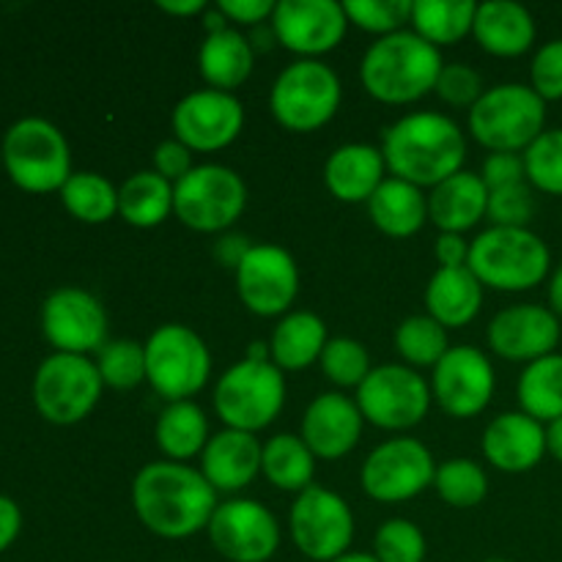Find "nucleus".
<instances>
[{
	"label": "nucleus",
	"instance_id": "nucleus-54",
	"mask_svg": "<svg viewBox=\"0 0 562 562\" xmlns=\"http://www.w3.org/2000/svg\"><path fill=\"white\" fill-rule=\"evenodd\" d=\"M159 9L173 16H190L206 9V3L203 0H159Z\"/></svg>",
	"mask_w": 562,
	"mask_h": 562
},
{
	"label": "nucleus",
	"instance_id": "nucleus-24",
	"mask_svg": "<svg viewBox=\"0 0 562 562\" xmlns=\"http://www.w3.org/2000/svg\"><path fill=\"white\" fill-rule=\"evenodd\" d=\"M261 453L263 448L256 434L225 428L214 434L203 448L201 475L214 492H241L261 472Z\"/></svg>",
	"mask_w": 562,
	"mask_h": 562
},
{
	"label": "nucleus",
	"instance_id": "nucleus-49",
	"mask_svg": "<svg viewBox=\"0 0 562 562\" xmlns=\"http://www.w3.org/2000/svg\"><path fill=\"white\" fill-rule=\"evenodd\" d=\"M195 168L192 165V151L181 140L170 137V140H162L154 151V170H157L162 179H168L170 184H179L190 170Z\"/></svg>",
	"mask_w": 562,
	"mask_h": 562
},
{
	"label": "nucleus",
	"instance_id": "nucleus-44",
	"mask_svg": "<svg viewBox=\"0 0 562 562\" xmlns=\"http://www.w3.org/2000/svg\"><path fill=\"white\" fill-rule=\"evenodd\" d=\"M379 562H426V536L409 519H387L373 538Z\"/></svg>",
	"mask_w": 562,
	"mask_h": 562
},
{
	"label": "nucleus",
	"instance_id": "nucleus-52",
	"mask_svg": "<svg viewBox=\"0 0 562 562\" xmlns=\"http://www.w3.org/2000/svg\"><path fill=\"white\" fill-rule=\"evenodd\" d=\"M20 527H22L20 508H16L14 499H9L0 494V552H5V549L16 541V536H20Z\"/></svg>",
	"mask_w": 562,
	"mask_h": 562
},
{
	"label": "nucleus",
	"instance_id": "nucleus-51",
	"mask_svg": "<svg viewBox=\"0 0 562 562\" xmlns=\"http://www.w3.org/2000/svg\"><path fill=\"white\" fill-rule=\"evenodd\" d=\"M434 256H437L439 269L467 267V261H470V241L461 234H442L437 245H434Z\"/></svg>",
	"mask_w": 562,
	"mask_h": 562
},
{
	"label": "nucleus",
	"instance_id": "nucleus-56",
	"mask_svg": "<svg viewBox=\"0 0 562 562\" xmlns=\"http://www.w3.org/2000/svg\"><path fill=\"white\" fill-rule=\"evenodd\" d=\"M547 453L562 464V417L547 426Z\"/></svg>",
	"mask_w": 562,
	"mask_h": 562
},
{
	"label": "nucleus",
	"instance_id": "nucleus-47",
	"mask_svg": "<svg viewBox=\"0 0 562 562\" xmlns=\"http://www.w3.org/2000/svg\"><path fill=\"white\" fill-rule=\"evenodd\" d=\"M434 91L453 108H472L483 97V80L470 64H448L439 71Z\"/></svg>",
	"mask_w": 562,
	"mask_h": 562
},
{
	"label": "nucleus",
	"instance_id": "nucleus-50",
	"mask_svg": "<svg viewBox=\"0 0 562 562\" xmlns=\"http://www.w3.org/2000/svg\"><path fill=\"white\" fill-rule=\"evenodd\" d=\"M274 0H220L217 9L223 11L228 22H239V25H261V22L272 20Z\"/></svg>",
	"mask_w": 562,
	"mask_h": 562
},
{
	"label": "nucleus",
	"instance_id": "nucleus-18",
	"mask_svg": "<svg viewBox=\"0 0 562 562\" xmlns=\"http://www.w3.org/2000/svg\"><path fill=\"white\" fill-rule=\"evenodd\" d=\"M269 25L285 49L318 60L344 42L349 16L338 0H280Z\"/></svg>",
	"mask_w": 562,
	"mask_h": 562
},
{
	"label": "nucleus",
	"instance_id": "nucleus-26",
	"mask_svg": "<svg viewBox=\"0 0 562 562\" xmlns=\"http://www.w3.org/2000/svg\"><path fill=\"white\" fill-rule=\"evenodd\" d=\"M472 36L486 53L516 58L536 44V16L516 0H486L477 5Z\"/></svg>",
	"mask_w": 562,
	"mask_h": 562
},
{
	"label": "nucleus",
	"instance_id": "nucleus-15",
	"mask_svg": "<svg viewBox=\"0 0 562 562\" xmlns=\"http://www.w3.org/2000/svg\"><path fill=\"white\" fill-rule=\"evenodd\" d=\"M236 291L241 305L256 316H285L300 294L294 256L278 245H252L236 267Z\"/></svg>",
	"mask_w": 562,
	"mask_h": 562
},
{
	"label": "nucleus",
	"instance_id": "nucleus-12",
	"mask_svg": "<svg viewBox=\"0 0 562 562\" xmlns=\"http://www.w3.org/2000/svg\"><path fill=\"white\" fill-rule=\"evenodd\" d=\"M431 387L409 366H379L357 387L362 417L384 431H406L426 420L431 409Z\"/></svg>",
	"mask_w": 562,
	"mask_h": 562
},
{
	"label": "nucleus",
	"instance_id": "nucleus-1",
	"mask_svg": "<svg viewBox=\"0 0 562 562\" xmlns=\"http://www.w3.org/2000/svg\"><path fill=\"white\" fill-rule=\"evenodd\" d=\"M132 505L148 532L181 541L206 530L220 503L201 470L179 461H151L135 475Z\"/></svg>",
	"mask_w": 562,
	"mask_h": 562
},
{
	"label": "nucleus",
	"instance_id": "nucleus-48",
	"mask_svg": "<svg viewBox=\"0 0 562 562\" xmlns=\"http://www.w3.org/2000/svg\"><path fill=\"white\" fill-rule=\"evenodd\" d=\"M483 184L492 190H503V187H514L527 181L525 173V157L521 154H488L486 162H483V173H481Z\"/></svg>",
	"mask_w": 562,
	"mask_h": 562
},
{
	"label": "nucleus",
	"instance_id": "nucleus-40",
	"mask_svg": "<svg viewBox=\"0 0 562 562\" xmlns=\"http://www.w3.org/2000/svg\"><path fill=\"white\" fill-rule=\"evenodd\" d=\"M99 376L113 390H132L146 382V346L135 340H113L99 349Z\"/></svg>",
	"mask_w": 562,
	"mask_h": 562
},
{
	"label": "nucleus",
	"instance_id": "nucleus-19",
	"mask_svg": "<svg viewBox=\"0 0 562 562\" xmlns=\"http://www.w3.org/2000/svg\"><path fill=\"white\" fill-rule=\"evenodd\" d=\"M494 368L488 357L475 346H450L448 355L437 362L431 379V393L442 412L459 420L477 417L494 395Z\"/></svg>",
	"mask_w": 562,
	"mask_h": 562
},
{
	"label": "nucleus",
	"instance_id": "nucleus-57",
	"mask_svg": "<svg viewBox=\"0 0 562 562\" xmlns=\"http://www.w3.org/2000/svg\"><path fill=\"white\" fill-rule=\"evenodd\" d=\"M333 562H379L373 554H366V552H346L344 558L333 560Z\"/></svg>",
	"mask_w": 562,
	"mask_h": 562
},
{
	"label": "nucleus",
	"instance_id": "nucleus-9",
	"mask_svg": "<svg viewBox=\"0 0 562 562\" xmlns=\"http://www.w3.org/2000/svg\"><path fill=\"white\" fill-rule=\"evenodd\" d=\"M3 162L11 181L27 192L64 190L71 176L69 143L44 119H22L5 132Z\"/></svg>",
	"mask_w": 562,
	"mask_h": 562
},
{
	"label": "nucleus",
	"instance_id": "nucleus-46",
	"mask_svg": "<svg viewBox=\"0 0 562 562\" xmlns=\"http://www.w3.org/2000/svg\"><path fill=\"white\" fill-rule=\"evenodd\" d=\"M530 88L543 102L562 99V38H552L536 53L530 64Z\"/></svg>",
	"mask_w": 562,
	"mask_h": 562
},
{
	"label": "nucleus",
	"instance_id": "nucleus-6",
	"mask_svg": "<svg viewBox=\"0 0 562 562\" xmlns=\"http://www.w3.org/2000/svg\"><path fill=\"white\" fill-rule=\"evenodd\" d=\"M285 404L283 371L272 360H241L214 387V409L225 428L258 434L272 426Z\"/></svg>",
	"mask_w": 562,
	"mask_h": 562
},
{
	"label": "nucleus",
	"instance_id": "nucleus-16",
	"mask_svg": "<svg viewBox=\"0 0 562 562\" xmlns=\"http://www.w3.org/2000/svg\"><path fill=\"white\" fill-rule=\"evenodd\" d=\"M212 547L231 562H269L280 547V525L256 499L220 503L206 527Z\"/></svg>",
	"mask_w": 562,
	"mask_h": 562
},
{
	"label": "nucleus",
	"instance_id": "nucleus-3",
	"mask_svg": "<svg viewBox=\"0 0 562 562\" xmlns=\"http://www.w3.org/2000/svg\"><path fill=\"white\" fill-rule=\"evenodd\" d=\"M439 47L415 31H395L376 38L360 64L362 88L384 104H409L437 88L442 71Z\"/></svg>",
	"mask_w": 562,
	"mask_h": 562
},
{
	"label": "nucleus",
	"instance_id": "nucleus-53",
	"mask_svg": "<svg viewBox=\"0 0 562 562\" xmlns=\"http://www.w3.org/2000/svg\"><path fill=\"white\" fill-rule=\"evenodd\" d=\"M252 245H247L245 236H225V239L217 241V258L223 263H228V267H239L241 258L247 256V250H250Z\"/></svg>",
	"mask_w": 562,
	"mask_h": 562
},
{
	"label": "nucleus",
	"instance_id": "nucleus-10",
	"mask_svg": "<svg viewBox=\"0 0 562 562\" xmlns=\"http://www.w3.org/2000/svg\"><path fill=\"white\" fill-rule=\"evenodd\" d=\"M247 206V187L225 165H195L173 184V214L198 234L231 228Z\"/></svg>",
	"mask_w": 562,
	"mask_h": 562
},
{
	"label": "nucleus",
	"instance_id": "nucleus-14",
	"mask_svg": "<svg viewBox=\"0 0 562 562\" xmlns=\"http://www.w3.org/2000/svg\"><path fill=\"white\" fill-rule=\"evenodd\" d=\"M437 464L420 439L398 437L379 445L360 470L362 492L376 503H406L434 486Z\"/></svg>",
	"mask_w": 562,
	"mask_h": 562
},
{
	"label": "nucleus",
	"instance_id": "nucleus-35",
	"mask_svg": "<svg viewBox=\"0 0 562 562\" xmlns=\"http://www.w3.org/2000/svg\"><path fill=\"white\" fill-rule=\"evenodd\" d=\"M519 406L538 423H552L562 417V355H549L530 362L519 376Z\"/></svg>",
	"mask_w": 562,
	"mask_h": 562
},
{
	"label": "nucleus",
	"instance_id": "nucleus-30",
	"mask_svg": "<svg viewBox=\"0 0 562 562\" xmlns=\"http://www.w3.org/2000/svg\"><path fill=\"white\" fill-rule=\"evenodd\" d=\"M368 214L382 234L406 239L426 225L428 195H423L420 187L390 176L368 201Z\"/></svg>",
	"mask_w": 562,
	"mask_h": 562
},
{
	"label": "nucleus",
	"instance_id": "nucleus-4",
	"mask_svg": "<svg viewBox=\"0 0 562 562\" xmlns=\"http://www.w3.org/2000/svg\"><path fill=\"white\" fill-rule=\"evenodd\" d=\"M483 289L530 291L552 272L549 245L530 228H486L470 241V261Z\"/></svg>",
	"mask_w": 562,
	"mask_h": 562
},
{
	"label": "nucleus",
	"instance_id": "nucleus-11",
	"mask_svg": "<svg viewBox=\"0 0 562 562\" xmlns=\"http://www.w3.org/2000/svg\"><path fill=\"white\" fill-rule=\"evenodd\" d=\"M104 382L97 362L82 355L47 357L33 379V401L44 420L55 426H75L86 420L102 398Z\"/></svg>",
	"mask_w": 562,
	"mask_h": 562
},
{
	"label": "nucleus",
	"instance_id": "nucleus-42",
	"mask_svg": "<svg viewBox=\"0 0 562 562\" xmlns=\"http://www.w3.org/2000/svg\"><path fill=\"white\" fill-rule=\"evenodd\" d=\"M322 368L338 387H360L371 368V355L355 338H333L322 351Z\"/></svg>",
	"mask_w": 562,
	"mask_h": 562
},
{
	"label": "nucleus",
	"instance_id": "nucleus-13",
	"mask_svg": "<svg viewBox=\"0 0 562 562\" xmlns=\"http://www.w3.org/2000/svg\"><path fill=\"white\" fill-rule=\"evenodd\" d=\"M289 530L294 547L313 562H333L355 541V516L346 499L329 488L311 486L291 505Z\"/></svg>",
	"mask_w": 562,
	"mask_h": 562
},
{
	"label": "nucleus",
	"instance_id": "nucleus-23",
	"mask_svg": "<svg viewBox=\"0 0 562 562\" xmlns=\"http://www.w3.org/2000/svg\"><path fill=\"white\" fill-rule=\"evenodd\" d=\"M483 456L503 472H530L547 456V426L525 412H505L483 431Z\"/></svg>",
	"mask_w": 562,
	"mask_h": 562
},
{
	"label": "nucleus",
	"instance_id": "nucleus-60",
	"mask_svg": "<svg viewBox=\"0 0 562 562\" xmlns=\"http://www.w3.org/2000/svg\"><path fill=\"white\" fill-rule=\"evenodd\" d=\"M0 157H3V151H0Z\"/></svg>",
	"mask_w": 562,
	"mask_h": 562
},
{
	"label": "nucleus",
	"instance_id": "nucleus-33",
	"mask_svg": "<svg viewBox=\"0 0 562 562\" xmlns=\"http://www.w3.org/2000/svg\"><path fill=\"white\" fill-rule=\"evenodd\" d=\"M173 212V184L157 170H140L119 187V214L135 228H157Z\"/></svg>",
	"mask_w": 562,
	"mask_h": 562
},
{
	"label": "nucleus",
	"instance_id": "nucleus-21",
	"mask_svg": "<svg viewBox=\"0 0 562 562\" xmlns=\"http://www.w3.org/2000/svg\"><path fill=\"white\" fill-rule=\"evenodd\" d=\"M560 318L547 305H510L488 324V346L510 362H536L554 355L560 344Z\"/></svg>",
	"mask_w": 562,
	"mask_h": 562
},
{
	"label": "nucleus",
	"instance_id": "nucleus-17",
	"mask_svg": "<svg viewBox=\"0 0 562 562\" xmlns=\"http://www.w3.org/2000/svg\"><path fill=\"white\" fill-rule=\"evenodd\" d=\"M245 108L239 99L217 88L192 91L176 104L173 132L176 140L184 143L190 151H220L241 135Z\"/></svg>",
	"mask_w": 562,
	"mask_h": 562
},
{
	"label": "nucleus",
	"instance_id": "nucleus-39",
	"mask_svg": "<svg viewBox=\"0 0 562 562\" xmlns=\"http://www.w3.org/2000/svg\"><path fill=\"white\" fill-rule=\"evenodd\" d=\"M439 497L453 508H475L486 499L488 477L483 467L472 459H448L434 475Z\"/></svg>",
	"mask_w": 562,
	"mask_h": 562
},
{
	"label": "nucleus",
	"instance_id": "nucleus-27",
	"mask_svg": "<svg viewBox=\"0 0 562 562\" xmlns=\"http://www.w3.org/2000/svg\"><path fill=\"white\" fill-rule=\"evenodd\" d=\"M488 209V187L481 173L459 170L456 176L437 184L428 195V220L442 234H464L475 228Z\"/></svg>",
	"mask_w": 562,
	"mask_h": 562
},
{
	"label": "nucleus",
	"instance_id": "nucleus-20",
	"mask_svg": "<svg viewBox=\"0 0 562 562\" xmlns=\"http://www.w3.org/2000/svg\"><path fill=\"white\" fill-rule=\"evenodd\" d=\"M42 329L58 351L86 357V351H99L104 346L108 313L93 294L64 285L44 300Z\"/></svg>",
	"mask_w": 562,
	"mask_h": 562
},
{
	"label": "nucleus",
	"instance_id": "nucleus-2",
	"mask_svg": "<svg viewBox=\"0 0 562 562\" xmlns=\"http://www.w3.org/2000/svg\"><path fill=\"white\" fill-rule=\"evenodd\" d=\"M387 170L415 187H437L464 165L467 140L461 126L442 113H409L395 121L382 140Z\"/></svg>",
	"mask_w": 562,
	"mask_h": 562
},
{
	"label": "nucleus",
	"instance_id": "nucleus-31",
	"mask_svg": "<svg viewBox=\"0 0 562 562\" xmlns=\"http://www.w3.org/2000/svg\"><path fill=\"white\" fill-rule=\"evenodd\" d=\"M329 344L327 324L322 316L311 311L285 313L274 327L269 340V355L280 371H302L322 360L324 346Z\"/></svg>",
	"mask_w": 562,
	"mask_h": 562
},
{
	"label": "nucleus",
	"instance_id": "nucleus-38",
	"mask_svg": "<svg viewBox=\"0 0 562 562\" xmlns=\"http://www.w3.org/2000/svg\"><path fill=\"white\" fill-rule=\"evenodd\" d=\"M395 349L409 368H437L450 351L448 329L431 316H409L395 329Z\"/></svg>",
	"mask_w": 562,
	"mask_h": 562
},
{
	"label": "nucleus",
	"instance_id": "nucleus-41",
	"mask_svg": "<svg viewBox=\"0 0 562 562\" xmlns=\"http://www.w3.org/2000/svg\"><path fill=\"white\" fill-rule=\"evenodd\" d=\"M521 157L530 187L549 195H562V126L543 132Z\"/></svg>",
	"mask_w": 562,
	"mask_h": 562
},
{
	"label": "nucleus",
	"instance_id": "nucleus-29",
	"mask_svg": "<svg viewBox=\"0 0 562 562\" xmlns=\"http://www.w3.org/2000/svg\"><path fill=\"white\" fill-rule=\"evenodd\" d=\"M256 53H252L250 38L241 36L236 27L206 33L201 49H198V69L201 77L209 82V88L234 93L241 82L250 77Z\"/></svg>",
	"mask_w": 562,
	"mask_h": 562
},
{
	"label": "nucleus",
	"instance_id": "nucleus-32",
	"mask_svg": "<svg viewBox=\"0 0 562 562\" xmlns=\"http://www.w3.org/2000/svg\"><path fill=\"white\" fill-rule=\"evenodd\" d=\"M154 437H157L159 450L170 461H179V464L203 453L206 442L212 439L209 437L206 415L192 401H176V404L165 406L157 428H154Z\"/></svg>",
	"mask_w": 562,
	"mask_h": 562
},
{
	"label": "nucleus",
	"instance_id": "nucleus-28",
	"mask_svg": "<svg viewBox=\"0 0 562 562\" xmlns=\"http://www.w3.org/2000/svg\"><path fill=\"white\" fill-rule=\"evenodd\" d=\"M483 283L470 267L437 269L426 285V311L445 329L467 327L481 313Z\"/></svg>",
	"mask_w": 562,
	"mask_h": 562
},
{
	"label": "nucleus",
	"instance_id": "nucleus-55",
	"mask_svg": "<svg viewBox=\"0 0 562 562\" xmlns=\"http://www.w3.org/2000/svg\"><path fill=\"white\" fill-rule=\"evenodd\" d=\"M549 311L554 316H562V263L549 274Z\"/></svg>",
	"mask_w": 562,
	"mask_h": 562
},
{
	"label": "nucleus",
	"instance_id": "nucleus-25",
	"mask_svg": "<svg viewBox=\"0 0 562 562\" xmlns=\"http://www.w3.org/2000/svg\"><path fill=\"white\" fill-rule=\"evenodd\" d=\"M387 162L382 148L368 143H346L329 154L324 165V184L338 201L344 203H368L373 192L382 187Z\"/></svg>",
	"mask_w": 562,
	"mask_h": 562
},
{
	"label": "nucleus",
	"instance_id": "nucleus-43",
	"mask_svg": "<svg viewBox=\"0 0 562 562\" xmlns=\"http://www.w3.org/2000/svg\"><path fill=\"white\" fill-rule=\"evenodd\" d=\"M412 5H415L412 0H346L344 9L349 25L379 33L382 38L395 31H404L406 22H412Z\"/></svg>",
	"mask_w": 562,
	"mask_h": 562
},
{
	"label": "nucleus",
	"instance_id": "nucleus-36",
	"mask_svg": "<svg viewBox=\"0 0 562 562\" xmlns=\"http://www.w3.org/2000/svg\"><path fill=\"white\" fill-rule=\"evenodd\" d=\"M477 3L472 0H415L412 5V25L420 38L434 47L456 44L472 33Z\"/></svg>",
	"mask_w": 562,
	"mask_h": 562
},
{
	"label": "nucleus",
	"instance_id": "nucleus-7",
	"mask_svg": "<svg viewBox=\"0 0 562 562\" xmlns=\"http://www.w3.org/2000/svg\"><path fill=\"white\" fill-rule=\"evenodd\" d=\"M340 77L322 60L300 58L285 66L269 93L274 121L291 132H316L335 119L340 108Z\"/></svg>",
	"mask_w": 562,
	"mask_h": 562
},
{
	"label": "nucleus",
	"instance_id": "nucleus-8",
	"mask_svg": "<svg viewBox=\"0 0 562 562\" xmlns=\"http://www.w3.org/2000/svg\"><path fill=\"white\" fill-rule=\"evenodd\" d=\"M143 346H146V382L168 404L190 401L206 387L212 355L195 329L184 324H162Z\"/></svg>",
	"mask_w": 562,
	"mask_h": 562
},
{
	"label": "nucleus",
	"instance_id": "nucleus-59",
	"mask_svg": "<svg viewBox=\"0 0 562 562\" xmlns=\"http://www.w3.org/2000/svg\"><path fill=\"white\" fill-rule=\"evenodd\" d=\"M486 562H510V560H486Z\"/></svg>",
	"mask_w": 562,
	"mask_h": 562
},
{
	"label": "nucleus",
	"instance_id": "nucleus-45",
	"mask_svg": "<svg viewBox=\"0 0 562 562\" xmlns=\"http://www.w3.org/2000/svg\"><path fill=\"white\" fill-rule=\"evenodd\" d=\"M486 217L497 228H527L536 217V195H532L530 181L488 192Z\"/></svg>",
	"mask_w": 562,
	"mask_h": 562
},
{
	"label": "nucleus",
	"instance_id": "nucleus-58",
	"mask_svg": "<svg viewBox=\"0 0 562 562\" xmlns=\"http://www.w3.org/2000/svg\"><path fill=\"white\" fill-rule=\"evenodd\" d=\"M267 346L263 344H252L250 346V355H247V360H267Z\"/></svg>",
	"mask_w": 562,
	"mask_h": 562
},
{
	"label": "nucleus",
	"instance_id": "nucleus-37",
	"mask_svg": "<svg viewBox=\"0 0 562 562\" xmlns=\"http://www.w3.org/2000/svg\"><path fill=\"white\" fill-rule=\"evenodd\" d=\"M66 212L88 225L108 223L119 214V190L99 173H71L60 190Z\"/></svg>",
	"mask_w": 562,
	"mask_h": 562
},
{
	"label": "nucleus",
	"instance_id": "nucleus-34",
	"mask_svg": "<svg viewBox=\"0 0 562 562\" xmlns=\"http://www.w3.org/2000/svg\"><path fill=\"white\" fill-rule=\"evenodd\" d=\"M261 472L280 492L302 494L313 486L316 456L307 448L305 439L296 437V434H278L263 445Z\"/></svg>",
	"mask_w": 562,
	"mask_h": 562
},
{
	"label": "nucleus",
	"instance_id": "nucleus-22",
	"mask_svg": "<svg viewBox=\"0 0 562 562\" xmlns=\"http://www.w3.org/2000/svg\"><path fill=\"white\" fill-rule=\"evenodd\" d=\"M362 417L357 401L344 393H322L311 401L302 417V434L316 459L338 461L357 448L362 437Z\"/></svg>",
	"mask_w": 562,
	"mask_h": 562
},
{
	"label": "nucleus",
	"instance_id": "nucleus-5",
	"mask_svg": "<svg viewBox=\"0 0 562 562\" xmlns=\"http://www.w3.org/2000/svg\"><path fill=\"white\" fill-rule=\"evenodd\" d=\"M470 132L492 154L527 151L547 132V102L521 82L486 88L470 108Z\"/></svg>",
	"mask_w": 562,
	"mask_h": 562
}]
</instances>
